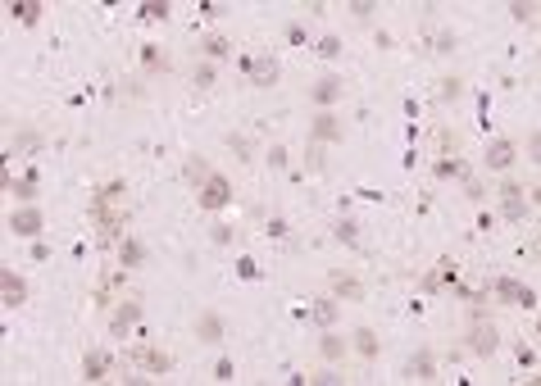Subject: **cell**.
Wrapping results in <instances>:
<instances>
[{
  "mask_svg": "<svg viewBox=\"0 0 541 386\" xmlns=\"http://www.w3.org/2000/svg\"><path fill=\"white\" fill-rule=\"evenodd\" d=\"M500 209H505V218H514V223L527 214V200H523V186L519 182H505V186H500Z\"/></svg>",
  "mask_w": 541,
  "mask_h": 386,
  "instance_id": "obj_10",
  "label": "cell"
},
{
  "mask_svg": "<svg viewBox=\"0 0 541 386\" xmlns=\"http://www.w3.org/2000/svg\"><path fill=\"white\" fill-rule=\"evenodd\" d=\"M196 200H201V209H223V205L232 200V186H228V178H210V182H201Z\"/></svg>",
  "mask_w": 541,
  "mask_h": 386,
  "instance_id": "obj_5",
  "label": "cell"
},
{
  "mask_svg": "<svg viewBox=\"0 0 541 386\" xmlns=\"http://www.w3.org/2000/svg\"><path fill=\"white\" fill-rule=\"evenodd\" d=\"M287 41L291 46H305V28H300V23H291V28H287Z\"/></svg>",
  "mask_w": 541,
  "mask_h": 386,
  "instance_id": "obj_41",
  "label": "cell"
},
{
  "mask_svg": "<svg viewBox=\"0 0 541 386\" xmlns=\"http://www.w3.org/2000/svg\"><path fill=\"white\" fill-rule=\"evenodd\" d=\"M141 64L151 68V73H164L168 68V55L159 51V46H141Z\"/></svg>",
  "mask_w": 541,
  "mask_h": 386,
  "instance_id": "obj_23",
  "label": "cell"
},
{
  "mask_svg": "<svg viewBox=\"0 0 541 386\" xmlns=\"http://www.w3.org/2000/svg\"><path fill=\"white\" fill-rule=\"evenodd\" d=\"M337 300H314V309H310V318L318 322V327H332V322H337Z\"/></svg>",
  "mask_w": 541,
  "mask_h": 386,
  "instance_id": "obj_22",
  "label": "cell"
},
{
  "mask_svg": "<svg viewBox=\"0 0 541 386\" xmlns=\"http://www.w3.org/2000/svg\"><path fill=\"white\" fill-rule=\"evenodd\" d=\"M341 136H346V128H341V118L328 114V109L310 123V141H314V146H318V141H341Z\"/></svg>",
  "mask_w": 541,
  "mask_h": 386,
  "instance_id": "obj_6",
  "label": "cell"
},
{
  "mask_svg": "<svg viewBox=\"0 0 541 386\" xmlns=\"http://www.w3.org/2000/svg\"><path fill=\"white\" fill-rule=\"evenodd\" d=\"M460 91H464V82H460V78H441V101H455Z\"/></svg>",
  "mask_w": 541,
  "mask_h": 386,
  "instance_id": "obj_31",
  "label": "cell"
},
{
  "mask_svg": "<svg viewBox=\"0 0 541 386\" xmlns=\"http://www.w3.org/2000/svg\"><path fill=\"white\" fill-rule=\"evenodd\" d=\"M196 86H214V68H210V64L196 68Z\"/></svg>",
  "mask_w": 541,
  "mask_h": 386,
  "instance_id": "obj_39",
  "label": "cell"
},
{
  "mask_svg": "<svg viewBox=\"0 0 541 386\" xmlns=\"http://www.w3.org/2000/svg\"><path fill=\"white\" fill-rule=\"evenodd\" d=\"M9 14H14L23 28H36V23H41V0H14Z\"/></svg>",
  "mask_w": 541,
  "mask_h": 386,
  "instance_id": "obj_14",
  "label": "cell"
},
{
  "mask_svg": "<svg viewBox=\"0 0 541 386\" xmlns=\"http://www.w3.org/2000/svg\"><path fill=\"white\" fill-rule=\"evenodd\" d=\"M496 295H505V300H514V305H527V309L537 305V291H532V286H519L514 278H500L496 282Z\"/></svg>",
  "mask_w": 541,
  "mask_h": 386,
  "instance_id": "obj_12",
  "label": "cell"
},
{
  "mask_svg": "<svg viewBox=\"0 0 541 386\" xmlns=\"http://www.w3.org/2000/svg\"><path fill=\"white\" fill-rule=\"evenodd\" d=\"M105 372H109L105 350H87V359H82V377H87V382H101Z\"/></svg>",
  "mask_w": 541,
  "mask_h": 386,
  "instance_id": "obj_15",
  "label": "cell"
},
{
  "mask_svg": "<svg viewBox=\"0 0 541 386\" xmlns=\"http://www.w3.org/2000/svg\"><path fill=\"white\" fill-rule=\"evenodd\" d=\"M241 68H246V78H251L255 86H273L282 78V64H278L273 55H246Z\"/></svg>",
  "mask_w": 541,
  "mask_h": 386,
  "instance_id": "obj_3",
  "label": "cell"
},
{
  "mask_svg": "<svg viewBox=\"0 0 541 386\" xmlns=\"http://www.w3.org/2000/svg\"><path fill=\"white\" fill-rule=\"evenodd\" d=\"M455 51V32H437V55H450Z\"/></svg>",
  "mask_w": 541,
  "mask_h": 386,
  "instance_id": "obj_35",
  "label": "cell"
},
{
  "mask_svg": "<svg viewBox=\"0 0 541 386\" xmlns=\"http://www.w3.org/2000/svg\"><path fill=\"white\" fill-rule=\"evenodd\" d=\"M350 14H355V19H373V14H378V5H373V0H355Z\"/></svg>",
  "mask_w": 541,
  "mask_h": 386,
  "instance_id": "obj_34",
  "label": "cell"
},
{
  "mask_svg": "<svg viewBox=\"0 0 541 386\" xmlns=\"http://www.w3.org/2000/svg\"><path fill=\"white\" fill-rule=\"evenodd\" d=\"M410 377H414V382H433V377H437L433 355H414V359H410Z\"/></svg>",
  "mask_w": 541,
  "mask_h": 386,
  "instance_id": "obj_20",
  "label": "cell"
},
{
  "mask_svg": "<svg viewBox=\"0 0 541 386\" xmlns=\"http://www.w3.org/2000/svg\"><path fill=\"white\" fill-rule=\"evenodd\" d=\"M187 178H191L196 186H201V182H210V178H214V173H210V168H205V164H201V159H187Z\"/></svg>",
  "mask_w": 541,
  "mask_h": 386,
  "instance_id": "obj_30",
  "label": "cell"
},
{
  "mask_svg": "<svg viewBox=\"0 0 541 386\" xmlns=\"http://www.w3.org/2000/svg\"><path fill=\"white\" fill-rule=\"evenodd\" d=\"M341 96H346V78H323V82H318V86H310V101L314 105H337L341 101Z\"/></svg>",
  "mask_w": 541,
  "mask_h": 386,
  "instance_id": "obj_9",
  "label": "cell"
},
{
  "mask_svg": "<svg viewBox=\"0 0 541 386\" xmlns=\"http://www.w3.org/2000/svg\"><path fill=\"white\" fill-rule=\"evenodd\" d=\"M118 259H123V268H132V264H141V245H137V241H132V236H128V241H118Z\"/></svg>",
  "mask_w": 541,
  "mask_h": 386,
  "instance_id": "obj_27",
  "label": "cell"
},
{
  "mask_svg": "<svg viewBox=\"0 0 541 386\" xmlns=\"http://www.w3.org/2000/svg\"><path fill=\"white\" fill-rule=\"evenodd\" d=\"M487 164H491V168H510V164H514V146H510V141H491V146H487Z\"/></svg>",
  "mask_w": 541,
  "mask_h": 386,
  "instance_id": "obj_17",
  "label": "cell"
},
{
  "mask_svg": "<svg viewBox=\"0 0 541 386\" xmlns=\"http://www.w3.org/2000/svg\"><path fill=\"white\" fill-rule=\"evenodd\" d=\"M196 332H201V341H223V318H218V314H201Z\"/></svg>",
  "mask_w": 541,
  "mask_h": 386,
  "instance_id": "obj_19",
  "label": "cell"
},
{
  "mask_svg": "<svg viewBox=\"0 0 541 386\" xmlns=\"http://www.w3.org/2000/svg\"><path fill=\"white\" fill-rule=\"evenodd\" d=\"M310 382H323V386H328V382H341V377H337V372H332V368H323V372H314Z\"/></svg>",
  "mask_w": 541,
  "mask_h": 386,
  "instance_id": "obj_43",
  "label": "cell"
},
{
  "mask_svg": "<svg viewBox=\"0 0 541 386\" xmlns=\"http://www.w3.org/2000/svg\"><path fill=\"white\" fill-rule=\"evenodd\" d=\"M519 364H523V368L537 364V350H532V345H519Z\"/></svg>",
  "mask_w": 541,
  "mask_h": 386,
  "instance_id": "obj_40",
  "label": "cell"
},
{
  "mask_svg": "<svg viewBox=\"0 0 541 386\" xmlns=\"http://www.w3.org/2000/svg\"><path fill=\"white\" fill-rule=\"evenodd\" d=\"M268 164L282 168V164H287V151H282V146H273V151H268Z\"/></svg>",
  "mask_w": 541,
  "mask_h": 386,
  "instance_id": "obj_42",
  "label": "cell"
},
{
  "mask_svg": "<svg viewBox=\"0 0 541 386\" xmlns=\"http://www.w3.org/2000/svg\"><path fill=\"white\" fill-rule=\"evenodd\" d=\"M318 55H323V59H337L341 55V41H337V36H323V41H318Z\"/></svg>",
  "mask_w": 541,
  "mask_h": 386,
  "instance_id": "obj_32",
  "label": "cell"
},
{
  "mask_svg": "<svg viewBox=\"0 0 541 386\" xmlns=\"http://www.w3.org/2000/svg\"><path fill=\"white\" fill-rule=\"evenodd\" d=\"M137 14H141L146 23H159V19H168V0H146Z\"/></svg>",
  "mask_w": 541,
  "mask_h": 386,
  "instance_id": "obj_26",
  "label": "cell"
},
{
  "mask_svg": "<svg viewBox=\"0 0 541 386\" xmlns=\"http://www.w3.org/2000/svg\"><path fill=\"white\" fill-rule=\"evenodd\" d=\"M23 300H28V286H23L19 273H0V305L5 309H19Z\"/></svg>",
  "mask_w": 541,
  "mask_h": 386,
  "instance_id": "obj_7",
  "label": "cell"
},
{
  "mask_svg": "<svg viewBox=\"0 0 541 386\" xmlns=\"http://www.w3.org/2000/svg\"><path fill=\"white\" fill-rule=\"evenodd\" d=\"M237 273H241L246 282H255V278H260V268H255V259H241V264H237Z\"/></svg>",
  "mask_w": 541,
  "mask_h": 386,
  "instance_id": "obj_38",
  "label": "cell"
},
{
  "mask_svg": "<svg viewBox=\"0 0 541 386\" xmlns=\"http://www.w3.org/2000/svg\"><path fill=\"white\" fill-rule=\"evenodd\" d=\"M350 341H355V350H360L364 359H373V355H378V336H373V332H368V327H360V332H355V336H350Z\"/></svg>",
  "mask_w": 541,
  "mask_h": 386,
  "instance_id": "obj_24",
  "label": "cell"
},
{
  "mask_svg": "<svg viewBox=\"0 0 541 386\" xmlns=\"http://www.w3.org/2000/svg\"><path fill=\"white\" fill-rule=\"evenodd\" d=\"M9 228H14L19 236H41L46 218H41V209H19V214L9 218Z\"/></svg>",
  "mask_w": 541,
  "mask_h": 386,
  "instance_id": "obj_13",
  "label": "cell"
},
{
  "mask_svg": "<svg viewBox=\"0 0 541 386\" xmlns=\"http://www.w3.org/2000/svg\"><path fill=\"white\" fill-rule=\"evenodd\" d=\"M128 286V278L123 273H105L101 282H96V291H91V305H114V295Z\"/></svg>",
  "mask_w": 541,
  "mask_h": 386,
  "instance_id": "obj_11",
  "label": "cell"
},
{
  "mask_svg": "<svg viewBox=\"0 0 541 386\" xmlns=\"http://www.w3.org/2000/svg\"><path fill=\"white\" fill-rule=\"evenodd\" d=\"M91 228L101 236V245H114L123 228H128V182H105L91 195Z\"/></svg>",
  "mask_w": 541,
  "mask_h": 386,
  "instance_id": "obj_1",
  "label": "cell"
},
{
  "mask_svg": "<svg viewBox=\"0 0 541 386\" xmlns=\"http://www.w3.org/2000/svg\"><path fill=\"white\" fill-rule=\"evenodd\" d=\"M128 364L141 368V372H168V368H173V355L159 350V345H132V350H128Z\"/></svg>",
  "mask_w": 541,
  "mask_h": 386,
  "instance_id": "obj_2",
  "label": "cell"
},
{
  "mask_svg": "<svg viewBox=\"0 0 541 386\" xmlns=\"http://www.w3.org/2000/svg\"><path fill=\"white\" fill-rule=\"evenodd\" d=\"M332 291H337L341 300H360V295H364V286L355 282L350 273H332Z\"/></svg>",
  "mask_w": 541,
  "mask_h": 386,
  "instance_id": "obj_16",
  "label": "cell"
},
{
  "mask_svg": "<svg viewBox=\"0 0 541 386\" xmlns=\"http://www.w3.org/2000/svg\"><path fill=\"white\" fill-rule=\"evenodd\" d=\"M232 372H237V368H232V359H218V364H214V377L218 382H232Z\"/></svg>",
  "mask_w": 541,
  "mask_h": 386,
  "instance_id": "obj_36",
  "label": "cell"
},
{
  "mask_svg": "<svg viewBox=\"0 0 541 386\" xmlns=\"http://www.w3.org/2000/svg\"><path fill=\"white\" fill-rule=\"evenodd\" d=\"M9 191H14L19 200H32V195H36V182H32V178H23V182H14V186H9Z\"/></svg>",
  "mask_w": 541,
  "mask_h": 386,
  "instance_id": "obj_33",
  "label": "cell"
},
{
  "mask_svg": "<svg viewBox=\"0 0 541 386\" xmlns=\"http://www.w3.org/2000/svg\"><path fill=\"white\" fill-rule=\"evenodd\" d=\"M510 14H514V23H537V5H523V0H514Z\"/></svg>",
  "mask_w": 541,
  "mask_h": 386,
  "instance_id": "obj_29",
  "label": "cell"
},
{
  "mask_svg": "<svg viewBox=\"0 0 541 386\" xmlns=\"http://www.w3.org/2000/svg\"><path fill=\"white\" fill-rule=\"evenodd\" d=\"M332 232H337V241H346V245H355V241H360V228H355L350 218H341V223H337Z\"/></svg>",
  "mask_w": 541,
  "mask_h": 386,
  "instance_id": "obj_28",
  "label": "cell"
},
{
  "mask_svg": "<svg viewBox=\"0 0 541 386\" xmlns=\"http://www.w3.org/2000/svg\"><path fill=\"white\" fill-rule=\"evenodd\" d=\"M141 322V305L137 300H118V309H114V322H109V332L114 336H128L132 327Z\"/></svg>",
  "mask_w": 541,
  "mask_h": 386,
  "instance_id": "obj_8",
  "label": "cell"
},
{
  "mask_svg": "<svg viewBox=\"0 0 541 386\" xmlns=\"http://www.w3.org/2000/svg\"><path fill=\"white\" fill-rule=\"evenodd\" d=\"M433 146H437V151H441V159L460 155V136H455L450 128H437V132H433Z\"/></svg>",
  "mask_w": 541,
  "mask_h": 386,
  "instance_id": "obj_21",
  "label": "cell"
},
{
  "mask_svg": "<svg viewBox=\"0 0 541 386\" xmlns=\"http://www.w3.org/2000/svg\"><path fill=\"white\" fill-rule=\"evenodd\" d=\"M210 236H214L218 245H228V241H232V228H228V223H214V228H210Z\"/></svg>",
  "mask_w": 541,
  "mask_h": 386,
  "instance_id": "obj_37",
  "label": "cell"
},
{
  "mask_svg": "<svg viewBox=\"0 0 541 386\" xmlns=\"http://www.w3.org/2000/svg\"><path fill=\"white\" fill-rule=\"evenodd\" d=\"M318 350H323V359H328V364H337V359H346V336L328 332L323 341H318Z\"/></svg>",
  "mask_w": 541,
  "mask_h": 386,
  "instance_id": "obj_18",
  "label": "cell"
},
{
  "mask_svg": "<svg viewBox=\"0 0 541 386\" xmlns=\"http://www.w3.org/2000/svg\"><path fill=\"white\" fill-rule=\"evenodd\" d=\"M469 345L473 355H496V327L487 322V309H473V322H469Z\"/></svg>",
  "mask_w": 541,
  "mask_h": 386,
  "instance_id": "obj_4",
  "label": "cell"
},
{
  "mask_svg": "<svg viewBox=\"0 0 541 386\" xmlns=\"http://www.w3.org/2000/svg\"><path fill=\"white\" fill-rule=\"evenodd\" d=\"M201 51L210 55V59H223L232 46H228V36H201Z\"/></svg>",
  "mask_w": 541,
  "mask_h": 386,
  "instance_id": "obj_25",
  "label": "cell"
}]
</instances>
